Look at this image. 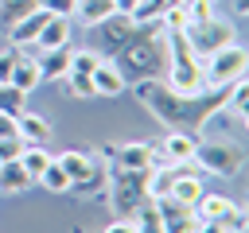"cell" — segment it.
I'll use <instances>...</instances> for the list:
<instances>
[{
  "label": "cell",
  "instance_id": "19",
  "mask_svg": "<svg viewBox=\"0 0 249 233\" xmlns=\"http://www.w3.org/2000/svg\"><path fill=\"white\" fill-rule=\"evenodd\" d=\"M54 163L70 175V186H74V183H82V179H89V175L97 171V159H93V155H86V151H62V155H54Z\"/></svg>",
  "mask_w": 249,
  "mask_h": 233
},
{
  "label": "cell",
  "instance_id": "16",
  "mask_svg": "<svg viewBox=\"0 0 249 233\" xmlns=\"http://www.w3.org/2000/svg\"><path fill=\"white\" fill-rule=\"evenodd\" d=\"M195 148H198V136L195 132H167L163 136V159L167 163H191L195 159Z\"/></svg>",
  "mask_w": 249,
  "mask_h": 233
},
{
  "label": "cell",
  "instance_id": "15",
  "mask_svg": "<svg viewBox=\"0 0 249 233\" xmlns=\"http://www.w3.org/2000/svg\"><path fill=\"white\" fill-rule=\"evenodd\" d=\"M70 43L66 47H51V50H39L35 54V62H39V78L47 82V78H66V70H70Z\"/></svg>",
  "mask_w": 249,
  "mask_h": 233
},
{
  "label": "cell",
  "instance_id": "13",
  "mask_svg": "<svg viewBox=\"0 0 249 233\" xmlns=\"http://www.w3.org/2000/svg\"><path fill=\"white\" fill-rule=\"evenodd\" d=\"M51 19V12L47 8H35V12H27L23 19H16L12 27H8V39H12V47H27V43H35V35L43 31V23Z\"/></svg>",
  "mask_w": 249,
  "mask_h": 233
},
{
  "label": "cell",
  "instance_id": "33",
  "mask_svg": "<svg viewBox=\"0 0 249 233\" xmlns=\"http://www.w3.org/2000/svg\"><path fill=\"white\" fill-rule=\"evenodd\" d=\"M74 4L78 0H39V8H47L51 16H74Z\"/></svg>",
  "mask_w": 249,
  "mask_h": 233
},
{
  "label": "cell",
  "instance_id": "5",
  "mask_svg": "<svg viewBox=\"0 0 249 233\" xmlns=\"http://www.w3.org/2000/svg\"><path fill=\"white\" fill-rule=\"evenodd\" d=\"M202 171L210 175H222V179H233L241 167H245V148L233 144V140H210V144H198L195 148V159Z\"/></svg>",
  "mask_w": 249,
  "mask_h": 233
},
{
  "label": "cell",
  "instance_id": "38",
  "mask_svg": "<svg viewBox=\"0 0 249 233\" xmlns=\"http://www.w3.org/2000/svg\"><path fill=\"white\" fill-rule=\"evenodd\" d=\"M179 4H214V0H179Z\"/></svg>",
  "mask_w": 249,
  "mask_h": 233
},
{
  "label": "cell",
  "instance_id": "2",
  "mask_svg": "<svg viewBox=\"0 0 249 233\" xmlns=\"http://www.w3.org/2000/svg\"><path fill=\"white\" fill-rule=\"evenodd\" d=\"M160 27H163V23H136L132 39L109 58V62L124 74V82H128V78H132V82L160 78V70H167V43L156 39Z\"/></svg>",
  "mask_w": 249,
  "mask_h": 233
},
{
  "label": "cell",
  "instance_id": "23",
  "mask_svg": "<svg viewBox=\"0 0 249 233\" xmlns=\"http://www.w3.org/2000/svg\"><path fill=\"white\" fill-rule=\"evenodd\" d=\"M171 4H179V0H140L128 16H132V23H163Z\"/></svg>",
  "mask_w": 249,
  "mask_h": 233
},
{
  "label": "cell",
  "instance_id": "18",
  "mask_svg": "<svg viewBox=\"0 0 249 233\" xmlns=\"http://www.w3.org/2000/svg\"><path fill=\"white\" fill-rule=\"evenodd\" d=\"M70 43V16H51L43 23V31L35 35V47L39 50H51V47H66Z\"/></svg>",
  "mask_w": 249,
  "mask_h": 233
},
{
  "label": "cell",
  "instance_id": "7",
  "mask_svg": "<svg viewBox=\"0 0 249 233\" xmlns=\"http://www.w3.org/2000/svg\"><path fill=\"white\" fill-rule=\"evenodd\" d=\"M245 70H249V54H245L237 43H230V47L214 50L210 58H202L206 89H214V85H233L237 78H245Z\"/></svg>",
  "mask_w": 249,
  "mask_h": 233
},
{
  "label": "cell",
  "instance_id": "28",
  "mask_svg": "<svg viewBox=\"0 0 249 233\" xmlns=\"http://www.w3.org/2000/svg\"><path fill=\"white\" fill-rule=\"evenodd\" d=\"M226 105H230L237 116H245V113H249V78H237V82L230 85V93H226Z\"/></svg>",
  "mask_w": 249,
  "mask_h": 233
},
{
  "label": "cell",
  "instance_id": "11",
  "mask_svg": "<svg viewBox=\"0 0 249 233\" xmlns=\"http://www.w3.org/2000/svg\"><path fill=\"white\" fill-rule=\"evenodd\" d=\"M97 31H101V47H105V54H117L128 39H132V31H136V23H132V16L128 12H117V16H109V19H101V23H93Z\"/></svg>",
  "mask_w": 249,
  "mask_h": 233
},
{
  "label": "cell",
  "instance_id": "1",
  "mask_svg": "<svg viewBox=\"0 0 249 233\" xmlns=\"http://www.w3.org/2000/svg\"><path fill=\"white\" fill-rule=\"evenodd\" d=\"M226 93H230V85H214L202 93H179L160 78L136 82V97L167 132H198L218 109H226Z\"/></svg>",
  "mask_w": 249,
  "mask_h": 233
},
{
  "label": "cell",
  "instance_id": "4",
  "mask_svg": "<svg viewBox=\"0 0 249 233\" xmlns=\"http://www.w3.org/2000/svg\"><path fill=\"white\" fill-rule=\"evenodd\" d=\"M109 198H113V210H117V217H124V221H132L136 217V210L152 198V167H144V171H113V183H109Z\"/></svg>",
  "mask_w": 249,
  "mask_h": 233
},
{
  "label": "cell",
  "instance_id": "37",
  "mask_svg": "<svg viewBox=\"0 0 249 233\" xmlns=\"http://www.w3.org/2000/svg\"><path fill=\"white\" fill-rule=\"evenodd\" d=\"M136 4H140V0H117V8H121V12H132Z\"/></svg>",
  "mask_w": 249,
  "mask_h": 233
},
{
  "label": "cell",
  "instance_id": "30",
  "mask_svg": "<svg viewBox=\"0 0 249 233\" xmlns=\"http://www.w3.org/2000/svg\"><path fill=\"white\" fill-rule=\"evenodd\" d=\"M101 62V54H93V50H74L70 54V70L66 74H93V66Z\"/></svg>",
  "mask_w": 249,
  "mask_h": 233
},
{
  "label": "cell",
  "instance_id": "9",
  "mask_svg": "<svg viewBox=\"0 0 249 233\" xmlns=\"http://www.w3.org/2000/svg\"><path fill=\"white\" fill-rule=\"evenodd\" d=\"M152 202H156V210H160V217H163V233H195V229H198V217H195L191 206H179V202H171L167 194H160V198H152Z\"/></svg>",
  "mask_w": 249,
  "mask_h": 233
},
{
  "label": "cell",
  "instance_id": "17",
  "mask_svg": "<svg viewBox=\"0 0 249 233\" xmlns=\"http://www.w3.org/2000/svg\"><path fill=\"white\" fill-rule=\"evenodd\" d=\"M39 82H43V78H39V62H35V54H23V50H19V58H16L12 74H8V85H16L19 93H31Z\"/></svg>",
  "mask_w": 249,
  "mask_h": 233
},
{
  "label": "cell",
  "instance_id": "12",
  "mask_svg": "<svg viewBox=\"0 0 249 233\" xmlns=\"http://www.w3.org/2000/svg\"><path fill=\"white\" fill-rule=\"evenodd\" d=\"M109 151H113V159H117L121 171H144V167H156V148H152V144L132 140V144H121V148H109Z\"/></svg>",
  "mask_w": 249,
  "mask_h": 233
},
{
  "label": "cell",
  "instance_id": "29",
  "mask_svg": "<svg viewBox=\"0 0 249 233\" xmlns=\"http://www.w3.org/2000/svg\"><path fill=\"white\" fill-rule=\"evenodd\" d=\"M23 97H27V93H19L16 85L0 82V113H12V116H16V113L23 109Z\"/></svg>",
  "mask_w": 249,
  "mask_h": 233
},
{
  "label": "cell",
  "instance_id": "22",
  "mask_svg": "<svg viewBox=\"0 0 249 233\" xmlns=\"http://www.w3.org/2000/svg\"><path fill=\"white\" fill-rule=\"evenodd\" d=\"M16 120H19V136H23L27 144H43V140L51 136V124H47V116H39V113L19 109V113H16Z\"/></svg>",
  "mask_w": 249,
  "mask_h": 233
},
{
  "label": "cell",
  "instance_id": "6",
  "mask_svg": "<svg viewBox=\"0 0 249 233\" xmlns=\"http://www.w3.org/2000/svg\"><path fill=\"white\" fill-rule=\"evenodd\" d=\"M183 35H187V43H191V50H195L198 58H210L214 50H222V47L233 43V23L222 19V16H206V19L187 23Z\"/></svg>",
  "mask_w": 249,
  "mask_h": 233
},
{
  "label": "cell",
  "instance_id": "35",
  "mask_svg": "<svg viewBox=\"0 0 249 233\" xmlns=\"http://www.w3.org/2000/svg\"><path fill=\"white\" fill-rule=\"evenodd\" d=\"M105 233H136V225H132V221H124V217H117L113 225H105Z\"/></svg>",
  "mask_w": 249,
  "mask_h": 233
},
{
  "label": "cell",
  "instance_id": "20",
  "mask_svg": "<svg viewBox=\"0 0 249 233\" xmlns=\"http://www.w3.org/2000/svg\"><path fill=\"white\" fill-rule=\"evenodd\" d=\"M31 183H35V179L27 175V167H23L19 159L0 163V194H23Z\"/></svg>",
  "mask_w": 249,
  "mask_h": 233
},
{
  "label": "cell",
  "instance_id": "10",
  "mask_svg": "<svg viewBox=\"0 0 249 233\" xmlns=\"http://www.w3.org/2000/svg\"><path fill=\"white\" fill-rule=\"evenodd\" d=\"M202 175L195 171V167H187V163H179V171H175V179H171V186H167V198L171 202H179V206H195L198 198H202Z\"/></svg>",
  "mask_w": 249,
  "mask_h": 233
},
{
  "label": "cell",
  "instance_id": "3",
  "mask_svg": "<svg viewBox=\"0 0 249 233\" xmlns=\"http://www.w3.org/2000/svg\"><path fill=\"white\" fill-rule=\"evenodd\" d=\"M167 85L179 93H202L206 89V74H202V58L191 50L183 31H167Z\"/></svg>",
  "mask_w": 249,
  "mask_h": 233
},
{
  "label": "cell",
  "instance_id": "24",
  "mask_svg": "<svg viewBox=\"0 0 249 233\" xmlns=\"http://www.w3.org/2000/svg\"><path fill=\"white\" fill-rule=\"evenodd\" d=\"M51 159H54V155H51L43 144H27V148H23V155H19V163L27 167V175H31V179H39V175H43V167H47Z\"/></svg>",
  "mask_w": 249,
  "mask_h": 233
},
{
  "label": "cell",
  "instance_id": "14",
  "mask_svg": "<svg viewBox=\"0 0 249 233\" xmlns=\"http://www.w3.org/2000/svg\"><path fill=\"white\" fill-rule=\"evenodd\" d=\"M89 82H93V93H97V97H117V93H121V89L128 85V82H124V74H121V70H117L113 62H105V58H101V62L93 66Z\"/></svg>",
  "mask_w": 249,
  "mask_h": 233
},
{
  "label": "cell",
  "instance_id": "26",
  "mask_svg": "<svg viewBox=\"0 0 249 233\" xmlns=\"http://www.w3.org/2000/svg\"><path fill=\"white\" fill-rule=\"evenodd\" d=\"M39 8V0H0V27L8 31L16 19H23L27 12H35Z\"/></svg>",
  "mask_w": 249,
  "mask_h": 233
},
{
  "label": "cell",
  "instance_id": "32",
  "mask_svg": "<svg viewBox=\"0 0 249 233\" xmlns=\"http://www.w3.org/2000/svg\"><path fill=\"white\" fill-rule=\"evenodd\" d=\"M19 50H23V47H8V50H0V82H8V74H12L16 58H19Z\"/></svg>",
  "mask_w": 249,
  "mask_h": 233
},
{
  "label": "cell",
  "instance_id": "8",
  "mask_svg": "<svg viewBox=\"0 0 249 233\" xmlns=\"http://www.w3.org/2000/svg\"><path fill=\"white\" fill-rule=\"evenodd\" d=\"M191 210H195L198 221H218V225H226L230 233H241V229H245V210H241L237 202H230L226 194H206V190H202V198H198Z\"/></svg>",
  "mask_w": 249,
  "mask_h": 233
},
{
  "label": "cell",
  "instance_id": "34",
  "mask_svg": "<svg viewBox=\"0 0 249 233\" xmlns=\"http://www.w3.org/2000/svg\"><path fill=\"white\" fill-rule=\"evenodd\" d=\"M4 136H19V120L12 113H0V140Z\"/></svg>",
  "mask_w": 249,
  "mask_h": 233
},
{
  "label": "cell",
  "instance_id": "31",
  "mask_svg": "<svg viewBox=\"0 0 249 233\" xmlns=\"http://www.w3.org/2000/svg\"><path fill=\"white\" fill-rule=\"evenodd\" d=\"M66 89H70L74 97H97V93H93L89 74H66Z\"/></svg>",
  "mask_w": 249,
  "mask_h": 233
},
{
  "label": "cell",
  "instance_id": "21",
  "mask_svg": "<svg viewBox=\"0 0 249 233\" xmlns=\"http://www.w3.org/2000/svg\"><path fill=\"white\" fill-rule=\"evenodd\" d=\"M117 12H121L117 0H78V4H74V16H78L86 27H93V23H101V19L117 16Z\"/></svg>",
  "mask_w": 249,
  "mask_h": 233
},
{
  "label": "cell",
  "instance_id": "25",
  "mask_svg": "<svg viewBox=\"0 0 249 233\" xmlns=\"http://www.w3.org/2000/svg\"><path fill=\"white\" fill-rule=\"evenodd\" d=\"M132 225H136V233H163V217H160V210H156V202H152V198L136 210Z\"/></svg>",
  "mask_w": 249,
  "mask_h": 233
},
{
  "label": "cell",
  "instance_id": "27",
  "mask_svg": "<svg viewBox=\"0 0 249 233\" xmlns=\"http://www.w3.org/2000/svg\"><path fill=\"white\" fill-rule=\"evenodd\" d=\"M39 183L47 186V190H54V194H70V175L51 159L47 167H43V175H39Z\"/></svg>",
  "mask_w": 249,
  "mask_h": 233
},
{
  "label": "cell",
  "instance_id": "36",
  "mask_svg": "<svg viewBox=\"0 0 249 233\" xmlns=\"http://www.w3.org/2000/svg\"><path fill=\"white\" fill-rule=\"evenodd\" d=\"M195 233H230L226 225H218V221H198V229Z\"/></svg>",
  "mask_w": 249,
  "mask_h": 233
}]
</instances>
